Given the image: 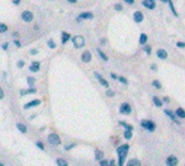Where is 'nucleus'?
<instances>
[{
  "label": "nucleus",
  "instance_id": "nucleus-51",
  "mask_svg": "<svg viewBox=\"0 0 185 166\" xmlns=\"http://www.w3.org/2000/svg\"><path fill=\"white\" fill-rule=\"evenodd\" d=\"M20 1H21V0H12V4H15V5H19Z\"/></svg>",
  "mask_w": 185,
  "mask_h": 166
},
{
  "label": "nucleus",
  "instance_id": "nucleus-32",
  "mask_svg": "<svg viewBox=\"0 0 185 166\" xmlns=\"http://www.w3.org/2000/svg\"><path fill=\"white\" fill-rule=\"evenodd\" d=\"M75 143H69L68 145H64V150L65 151H69V150H72L73 148H75Z\"/></svg>",
  "mask_w": 185,
  "mask_h": 166
},
{
  "label": "nucleus",
  "instance_id": "nucleus-17",
  "mask_svg": "<svg viewBox=\"0 0 185 166\" xmlns=\"http://www.w3.org/2000/svg\"><path fill=\"white\" fill-rule=\"evenodd\" d=\"M37 92V89H35V88H28V89H26V90H20V95L21 96H25V95H28V94H36Z\"/></svg>",
  "mask_w": 185,
  "mask_h": 166
},
{
  "label": "nucleus",
  "instance_id": "nucleus-46",
  "mask_svg": "<svg viewBox=\"0 0 185 166\" xmlns=\"http://www.w3.org/2000/svg\"><path fill=\"white\" fill-rule=\"evenodd\" d=\"M126 4H128V5H132V4H135V0H123Z\"/></svg>",
  "mask_w": 185,
  "mask_h": 166
},
{
  "label": "nucleus",
  "instance_id": "nucleus-28",
  "mask_svg": "<svg viewBox=\"0 0 185 166\" xmlns=\"http://www.w3.org/2000/svg\"><path fill=\"white\" fill-rule=\"evenodd\" d=\"M98 53H99V56H100V58H101V59L104 60V62H108V60H109V58H108V56H106L105 53L102 52V51H101L100 48H98Z\"/></svg>",
  "mask_w": 185,
  "mask_h": 166
},
{
  "label": "nucleus",
  "instance_id": "nucleus-41",
  "mask_svg": "<svg viewBox=\"0 0 185 166\" xmlns=\"http://www.w3.org/2000/svg\"><path fill=\"white\" fill-rule=\"evenodd\" d=\"M16 65H17V68H19V69H21V68H24L25 62H24V60H19L17 63H16Z\"/></svg>",
  "mask_w": 185,
  "mask_h": 166
},
{
  "label": "nucleus",
  "instance_id": "nucleus-13",
  "mask_svg": "<svg viewBox=\"0 0 185 166\" xmlns=\"http://www.w3.org/2000/svg\"><path fill=\"white\" fill-rule=\"evenodd\" d=\"M143 19H145V16H143V14H142L141 11H135L133 12V20H135V22L141 23L143 21Z\"/></svg>",
  "mask_w": 185,
  "mask_h": 166
},
{
  "label": "nucleus",
  "instance_id": "nucleus-55",
  "mask_svg": "<svg viewBox=\"0 0 185 166\" xmlns=\"http://www.w3.org/2000/svg\"><path fill=\"white\" fill-rule=\"evenodd\" d=\"M160 1H162V3H167V4H168V1H169V0H160Z\"/></svg>",
  "mask_w": 185,
  "mask_h": 166
},
{
  "label": "nucleus",
  "instance_id": "nucleus-15",
  "mask_svg": "<svg viewBox=\"0 0 185 166\" xmlns=\"http://www.w3.org/2000/svg\"><path fill=\"white\" fill-rule=\"evenodd\" d=\"M155 54H157V57L159 58V59H167L168 58V52L165 51V49H163V48H159Z\"/></svg>",
  "mask_w": 185,
  "mask_h": 166
},
{
  "label": "nucleus",
  "instance_id": "nucleus-14",
  "mask_svg": "<svg viewBox=\"0 0 185 166\" xmlns=\"http://www.w3.org/2000/svg\"><path fill=\"white\" fill-rule=\"evenodd\" d=\"M91 53H90L89 51H84V53L81 54V60L84 62V63H90L91 62Z\"/></svg>",
  "mask_w": 185,
  "mask_h": 166
},
{
  "label": "nucleus",
  "instance_id": "nucleus-29",
  "mask_svg": "<svg viewBox=\"0 0 185 166\" xmlns=\"http://www.w3.org/2000/svg\"><path fill=\"white\" fill-rule=\"evenodd\" d=\"M153 103L157 107H162L163 106V101H160V100L157 97V96H153Z\"/></svg>",
  "mask_w": 185,
  "mask_h": 166
},
{
  "label": "nucleus",
  "instance_id": "nucleus-33",
  "mask_svg": "<svg viewBox=\"0 0 185 166\" xmlns=\"http://www.w3.org/2000/svg\"><path fill=\"white\" fill-rule=\"evenodd\" d=\"M143 51L146 52V54L149 56L152 53V47H151V46H148V44H145V46H143Z\"/></svg>",
  "mask_w": 185,
  "mask_h": 166
},
{
  "label": "nucleus",
  "instance_id": "nucleus-24",
  "mask_svg": "<svg viewBox=\"0 0 185 166\" xmlns=\"http://www.w3.org/2000/svg\"><path fill=\"white\" fill-rule=\"evenodd\" d=\"M118 123H120L121 126L125 128V129H127V131H133V126H131V124H128L127 122H125V121H118Z\"/></svg>",
  "mask_w": 185,
  "mask_h": 166
},
{
  "label": "nucleus",
  "instance_id": "nucleus-3",
  "mask_svg": "<svg viewBox=\"0 0 185 166\" xmlns=\"http://www.w3.org/2000/svg\"><path fill=\"white\" fill-rule=\"evenodd\" d=\"M141 126L145 128L146 131H148V132H154L155 127H157V126H155V123L149 121V119H142V121H141Z\"/></svg>",
  "mask_w": 185,
  "mask_h": 166
},
{
  "label": "nucleus",
  "instance_id": "nucleus-54",
  "mask_svg": "<svg viewBox=\"0 0 185 166\" xmlns=\"http://www.w3.org/2000/svg\"><path fill=\"white\" fill-rule=\"evenodd\" d=\"M100 43H101V44H105V43H106V41H105V39H101V41H100Z\"/></svg>",
  "mask_w": 185,
  "mask_h": 166
},
{
  "label": "nucleus",
  "instance_id": "nucleus-53",
  "mask_svg": "<svg viewBox=\"0 0 185 166\" xmlns=\"http://www.w3.org/2000/svg\"><path fill=\"white\" fill-rule=\"evenodd\" d=\"M67 1H68V3H71V4H75V3L78 1V0H67Z\"/></svg>",
  "mask_w": 185,
  "mask_h": 166
},
{
  "label": "nucleus",
  "instance_id": "nucleus-11",
  "mask_svg": "<svg viewBox=\"0 0 185 166\" xmlns=\"http://www.w3.org/2000/svg\"><path fill=\"white\" fill-rule=\"evenodd\" d=\"M91 19H94V15L91 14V12H81V14L78 16L77 21L80 22L81 20H91Z\"/></svg>",
  "mask_w": 185,
  "mask_h": 166
},
{
  "label": "nucleus",
  "instance_id": "nucleus-47",
  "mask_svg": "<svg viewBox=\"0 0 185 166\" xmlns=\"http://www.w3.org/2000/svg\"><path fill=\"white\" fill-rule=\"evenodd\" d=\"M14 43H15L16 47H21V43H20V41H19V39H15V41H14Z\"/></svg>",
  "mask_w": 185,
  "mask_h": 166
},
{
  "label": "nucleus",
  "instance_id": "nucleus-34",
  "mask_svg": "<svg viewBox=\"0 0 185 166\" xmlns=\"http://www.w3.org/2000/svg\"><path fill=\"white\" fill-rule=\"evenodd\" d=\"M47 46H48V47L51 48V49H54V48H56V43L53 42V39H51V38L47 41Z\"/></svg>",
  "mask_w": 185,
  "mask_h": 166
},
{
  "label": "nucleus",
  "instance_id": "nucleus-27",
  "mask_svg": "<svg viewBox=\"0 0 185 166\" xmlns=\"http://www.w3.org/2000/svg\"><path fill=\"white\" fill-rule=\"evenodd\" d=\"M27 85L30 86V88H34V85H35V82H36V79L35 78H32V76H27Z\"/></svg>",
  "mask_w": 185,
  "mask_h": 166
},
{
  "label": "nucleus",
  "instance_id": "nucleus-9",
  "mask_svg": "<svg viewBox=\"0 0 185 166\" xmlns=\"http://www.w3.org/2000/svg\"><path fill=\"white\" fill-rule=\"evenodd\" d=\"M164 113H165L167 116H168V117H169L170 119H172V121L173 122H174V123H176V124H180V121H179V119H178V117H176V114H175V112H173V111H170V110H164Z\"/></svg>",
  "mask_w": 185,
  "mask_h": 166
},
{
  "label": "nucleus",
  "instance_id": "nucleus-26",
  "mask_svg": "<svg viewBox=\"0 0 185 166\" xmlns=\"http://www.w3.org/2000/svg\"><path fill=\"white\" fill-rule=\"evenodd\" d=\"M147 39H148V37L146 33H141V36H139V43H141L142 46H145L147 43Z\"/></svg>",
  "mask_w": 185,
  "mask_h": 166
},
{
  "label": "nucleus",
  "instance_id": "nucleus-30",
  "mask_svg": "<svg viewBox=\"0 0 185 166\" xmlns=\"http://www.w3.org/2000/svg\"><path fill=\"white\" fill-rule=\"evenodd\" d=\"M152 85H153L155 89H158V90L162 89V84H160L159 80H153V81H152Z\"/></svg>",
  "mask_w": 185,
  "mask_h": 166
},
{
  "label": "nucleus",
  "instance_id": "nucleus-35",
  "mask_svg": "<svg viewBox=\"0 0 185 166\" xmlns=\"http://www.w3.org/2000/svg\"><path fill=\"white\" fill-rule=\"evenodd\" d=\"M7 31V26L5 23H0V33H5Z\"/></svg>",
  "mask_w": 185,
  "mask_h": 166
},
{
  "label": "nucleus",
  "instance_id": "nucleus-7",
  "mask_svg": "<svg viewBox=\"0 0 185 166\" xmlns=\"http://www.w3.org/2000/svg\"><path fill=\"white\" fill-rule=\"evenodd\" d=\"M21 19L24 20L25 22H31L32 20H34V14H32L31 11H28V10H25L21 14Z\"/></svg>",
  "mask_w": 185,
  "mask_h": 166
},
{
  "label": "nucleus",
  "instance_id": "nucleus-5",
  "mask_svg": "<svg viewBox=\"0 0 185 166\" xmlns=\"http://www.w3.org/2000/svg\"><path fill=\"white\" fill-rule=\"evenodd\" d=\"M131 112H132V107H131L130 103L123 102L122 105L120 106V113L121 114H130Z\"/></svg>",
  "mask_w": 185,
  "mask_h": 166
},
{
  "label": "nucleus",
  "instance_id": "nucleus-8",
  "mask_svg": "<svg viewBox=\"0 0 185 166\" xmlns=\"http://www.w3.org/2000/svg\"><path fill=\"white\" fill-rule=\"evenodd\" d=\"M40 105H41V100L36 98V100H32V101L25 103V105H24V108H25V110H30V108H32V107H37V106H40Z\"/></svg>",
  "mask_w": 185,
  "mask_h": 166
},
{
  "label": "nucleus",
  "instance_id": "nucleus-42",
  "mask_svg": "<svg viewBox=\"0 0 185 166\" xmlns=\"http://www.w3.org/2000/svg\"><path fill=\"white\" fill-rule=\"evenodd\" d=\"M30 54H31V56L38 54V49H30Z\"/></svg>",
  "mask_w": 185,
  "mask_h": 166
},
{
  "label": "nucleus",
  "instance_id": "nucleus-39",
  "mask_svg": "<svg viewBox=\"0 0 185 166\" xmlns=\"http://www.w3.org/2000/svg\"><path fill=\"white\" fill-rule=\"evenodd\" d=\"M106 96H109V97H114V96H115V92H114L112 90L108 89V91H106Z\"/></svg>",
  "mask_w": 185,
  "mask_h": 166
},
{
  "label": "nucleus",
  "instance_id": "nucleus-43",
  "mask_svg": "<svg viewBox=\"0 0 185 166\" xmlns=\"http://www.w3.org/2000/svg\"><path fill=\"white\" fill-rule=\"evenodd\" d=\"M176 47L178 48H185V43L184 42H176Z\"/></svg>",
  "mask_w": 185,
  "mask_h": 166
},
{
  "label": "nucleus",
  "instance_id": "nucleus-31",
  "mask_svg": "<svg viewBox=\"0 0 185 166\" xmlns=\"http://www.w3.org/2000/svg\"><path fill=\"white\" fill-rule=\"evenodd\" d=\"M168 4H169V6H170V10H172V12H173V14H174V16H178V12H176L175 7H174V4H173V1H172V0H169V1H168Z\"/></svg>",
  "mask_w": 185,
  "mask_h": 166
},
{
  "label": "nucleus",
  "instance_id": "nucleus-25",
  "mask_svg": "<svg viewBox=\"0 0 185 166\" xmlns=\"http://www.w3.org/2000/svg\"><path fill=\"white\" fill-rule=\"evenodd\" d=\"M123 137H125V139H127V140L132 139V137H133V131H127V129H125V132H123Z\"/></svg>",
  "mask_w": 185,
  "mask_h": 166
},
{
  "label": "nucleus",
  "instance_id": "nucleus-56",
  "mask_svg": "<svg viewBox=\"0 0 185 166\" xmlns=\"http://www.w3.org/2000/svg\"><path fill=\"white\" fill-rule=\"evenodd\" d=\"M0 166H5V164H3V163H0Z\"/></svg>",
  "mask_w": 185,
  "mask_h": 166
},
{
  "label": "nucleus",
  "instance_id": "nucleus-22",
  "mask_svg": "<svg viewBox=\"0 0 185 166\" xmlns=\"http://www.w3.org/2000/svg\"><path fill=\"white\" fill-rule=\"evenodd\" d=\"M16 128H17L19 132H21L22 134H26V133H27V128L22 123H17V124H16Z\"/></svg>",
  "mask_w": 185,
  "mask_h": 166
},
{
  "label": "nucleus",
  "instance_id": "nucleus-2",
  "mask_svg": "<svg viewBox=\"0 0 185 166\" xmlns=\"http://www.w3.org/2000/svg\"><path fill=\"white\" fill-rule=\"evenodd\" d=\"M72 42H73L74 47H75L77 49L83 48L85 46V39H84L83 36H74V37H72Z\"/></svg>",
  "mask_w": 185,
  "mask_h": 166
},
{
  "label": "nucleus",
  "instance_id": "nucleus-16",
  "mask_svg": "<svg viewBox=\"0 0 185 166\" xmlns=\"http://www.w3.org/2000/svg\"><path fill=\"white\" fill-rule=\"evenodd\" d=\"M40 66H41L40 62H32L28 69H30V72H32V73H37V72H40Z\"/></svg>",
  "mask_w": 185,
  "mask_h": 166
},
{
  "label": "nucleus",
  "instance_id": "nucleus-10",
  "mask_svg": "<svg viewBox=\"0 0 185 166\" xmlns=\"http://www.w3.org/2000/svg\"><path fill=\"white\" fill-rule=\"evenodd\" d=\"M165 164L167 166H176L178 165V157L175 155H169L165 160Z\"/></svg>",
  "mask_w": 185,
  "mask_h": 166
},
{
  "label": "nucleus",
  "instance_id": "nucleus-48",
  "mask_svg": "<svg viewBox=\"0 0 185 166\" xmlns=\"http://www.w3.org/2000/svg\"><path fill=\"white\" fill-rule=\"evenodd\" d=\"M7 47H9V44H7V43H3V44H1V48L4 49V51H6Z\"/></svg>",
  "mask_w": 185,
  "mask_h": 166
},
{
  "label": "nucleus",
  "instance_id": "nucleus-4",
  "mask_svg": "<svg viewBox=\"0 0 185 166\" xmlns=\"http://www.w3.org/2000/svg\"><path fill=\"white\" fill-rule=\"evenodd\" d=\"M48 143L52 144V145H61V138L58 134H56V133H51V134L48 135Z\"/></svg>",
  "mask_w": 185,
  "mask_h": 166
},
{
  "label": "nucleus",
  "instance_id": "nucleus-45",
  "mask_svg": "<svg viewBox=\"0 0 185 166\" xmlns=\"http://www.w3.org/2000/svg\"><path fill=\"white\" fill-rule=\"evenodd\" d=\"M110 76L114 80H118V76H117V75H116V74H115V73H111V74H110Z\"/></svg>",
  "mask_w": 185,
  "mask_h": 166
},
{
  "label": "nucleus",
  "instance_id": "nucleus-12",
  "mask_svg": "<svg viewBox=\"0 0 185 166\" xmlns=\"http://www.w3.org/2000/svg\"><path fill=\"white\" fill-rule=\"evenodd\" d=\"M142 5L147 7V9H149V10H153L155 9V3H154V0H143L142 1Z\"/></svg>",
  "mask_w": 185,
  "mask_h": 166
},
{
  "label": "nucleus",
  "instance_id": "nucleus-36",
  "mask_svg": "<svg viewBox=\"0 0 185 166\" xmlns=\"http://www.w3.org/2000/svg\"><path fill=\"white\" fill-rule=\"evenodd\" d=\"M118 81L122 82L123 85H128V80H127L126 78H123V76H118Z\"/></svg>",
  "mask_w": 185,
  "mask_h": 166
},
{
  "label": "nucleus",
  "instance_id": "nucleus-23",
  "mask_svg": "<svg viewBox=\"0 0 185 166\" xmlns=\"http://www.w3.org/2000/svg\"><path fill=\"white\" fill-rule=\"evenodd\" d=\"M126 166H141V161L138 159H131Z\"/></svg>",
  "mask_w": 185,
  "mask_h": 166
},
{
  "label": "nucleus",
  "instance_id": "nucleus-1",
  "mask_svg": "<svg viewBox=\"0 0 185 166\" xmlns=\"http://www.w3.org/2000/svg\"><path fill=\"white\" fill-rule=\"evenodd\" d=\"M128 149H130L128 144H122V145H120V147L116 149V153L118 155V164H117V166H123V164H125V160L127 157V154H128Z\"/></svg>",
  "mask_w": 185,
  "mask_h": 166
},
{
  "label": "nucleus",
  "instance_id": "nucleus-37",
  "mask_svg": "<svg viewBox=\"0 0 185 166\" xmlns=\"http://www.w3.org/2000/svg\"><path fill=\"white\" fill-rule=\"evenodd\" d=\"M35 144H36V147L38 148L40 150H44V145H43V143H42V142H36Z\"/></svg>",
  "mask_w": 185,
  "mask_h": 166
},
{
  "label": "nucleus",
  "instance_id": "nucleus-49",
  "mask_svg": "<svg viewBox=\"0 0 185 166\" xmlns=\"http://www.w3.org/2000/svg\"><path fill=\"white\" fill-rule=\"evenodd\" d=\"M170 101V100H169V97H168V96H164L163 97V102H165V103H168V102H169Z\"/></svg>",
  "mask_w": 185,
  "mask_h": 166
},
{
  "label": "nucleus",
  "instance_id": "nucleus-50",
  "mask_svg": "<svg viewBox=\"0 0 185 166\" xmlns=\"http://www.w3.org/2000/svg\"><path fill=\"white\" fill-rule=\"evenodd\" d=\"M4 98V91H3V89L0 88V100H3Z\"/></svg>",
  "mask_w": 185,
  "mask_h": 166
},
{
  "label": "nucleus",
  "instance_id": "nucleus-21",
  "mask_svg": "<svg viewBox=\"0 0 185 166\" xmlns=\"http://www.w3.org/2000/svg\"><path fill=\"white\" fill-rule=\"evenodd\" d=\"M56 164H57V166H68V161L63 159V157H58V159L56 160Z\"/></svg>",
  "mask_w": 185,
  "mask_h": 166
},
{
  "label": "nucleus",
  "instance_id": "nucleus-40",
  "mask_svg": "<svg viewBox=\"0 0 185 166\" xmlns=\"http://www.w3.org/2000/svg\"><path fill=\"white\" fill-rule=\"evenodd\" d=\"M99 163H100V166H109V161H108V160H105V159L100 160Z\"/></svg>",
  "mask_w": 185,
  "mask_h": 166
},
{
  "label": "nucleus",
  "instance_id": "nucleus-18",
  "mask_svg": "<svg viewBox=\"0 0 185 166\" xmlns=\"http://www.w3.org/2000/svg\"><path fill=\"white\" fill-rule=\"evenodd\" d=\"M61 37H62V43H63V44H65V43H67V42H68L69 39H72V36L69 35L68 32H64V31L62 32V35H61Z\"/></svg>",
  "mask_w": 185,
  "mask_h": 166
},
{
  "label": "nucleus",
  "instance_id": "nucleus-38",
  "mask_svg": "<svg viewBox=\"0 0 185 166\" xmlns=\"http://www.w3.org/2000/svg\"><path fill=\"white\" fill-rule=\"evenodd\" d=\"M115 10L116 11H122V9H123V6L121 5V4H115Z\"/></svg>",
  "mask_w": 185,
  "mask_h": 166
},
{
  "label": "nucleus",
  "instance_id": "nucleus-20",
  "mask_svg": "<svg viewBox=\"0 0 185 166\" xmlns=\"http://www.w3.org/2000/svg\"><path fill=\"white\" fill-rule=\"evenodd\" d=\"M175 114H176V117L178 118H185V110H183L182 107H179V108H176L175 110Z\"/></svg>",
  "mask_w": 185,
  "mask_h": 166
},
{
  "label": "nucleus",
  "instance_id": "nucleus-52",
  "mask_svg": "<svg viewBox=\"0 0 185 166\" xmlns=\"http://www.w3.org/2000/svg\"><path fill=\"white\" fill-rule=\"evenodd\" d=\"M151 69H152V70H154V72H155V70H157V65H155V64H152Z\"/></svg>",
  "mask_w": 185,
  "mask_h": 166
},
{
  "label": "nucleus",
  "instance_id": "nucleus-44",
  "mask_svg": "<svg viewBox=\"0 0 185 166\" xmlns=\"http://www.w3.org/2000/svg\"><path fill=\"white\" fill-rule=\"evenodd\" d=\"M109 166H117V165H116V161H115L114 159L110 160V161H109Z\"/></svg>",
  "mask_w": 185,
  "mask_h": 166
},
{
  "label": "nucleus",
  "instance_id": "nucleus-19",
  "mask_svg": "<svg viewBox=\"0 0 185 166\" xmlns=\"http://www.w3.org/2000/svg\"><path fill=\"white\" fill-rule=\"evenodd\" d=\"M94 159H95L96 161H100L104 159V151L99 150V149H96L95 150V154H94Z\"/></svg>",
  "mask_w": 185,
  "mask_h": 166
},
{
  "label": "nucleus",
  "instance_id": "nucleus-6",
  "mask_svg": "<svg viewBox=\"0 0 185 166\" xmlns=\"http://www.w3.org/2000/svg\"><path fill=\"white\" fill-rule=\"evenodd\" d=\"M94 76H95L98 80H99V82H100V85L102 86V88H105V89H109L110 88V85H109V82H108V80H106V79H104L102 78L100 74H99L98 72H95L94 73Z\"/></svg>",
  "mask_w": 185,
  "mask_h": 166
}]
</instances>
